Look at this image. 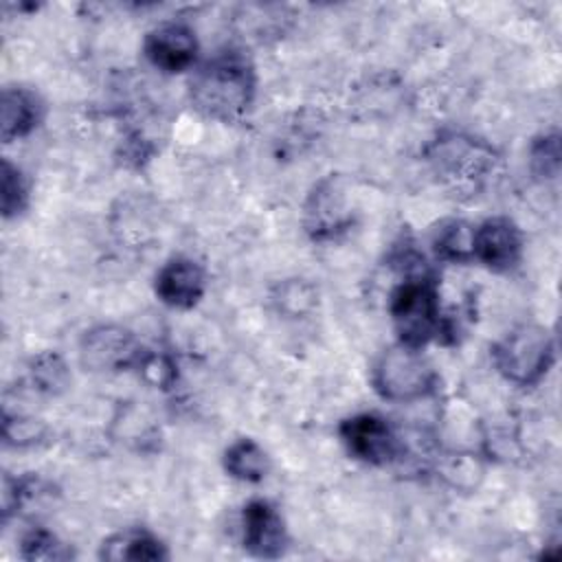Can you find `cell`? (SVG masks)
Wrapping results in <instances>:
<instances>
[{"label": "cell", "mask_w": 562, "mask_h": 562, "mask_svg": "<svg viewBox=\"0 0 562 562\" xmlns=\"http://www.w3.org/2000/svg\"><path fill=\"white\" fill-rule=\"evenodd\" d=\"M562 165V147L558 130H549L538 134L529 143V171L540 182H551L560 176Z\"/></svg>", "instance_id": "obj_22"}, {"label": "cell", "mask_w": 562, "mask_h": 562, "mask_svg": "<svg viewBox=\"0 0 562 562\" xmlns=\"http://www.w3.org/2000/svg\"><path fill=\"white\" fill-rule=\"evenodd\" d=\"M20 558L29 562H66L75 558V551L50 529L31 527L20 540Z\"/></svg>", "instance_id": "obj_20"}, {"label": "cell", "mask_w": 562, "mask_h": 562, "mask_svg": "<svg viewBox=\"0 0 562 562\" xmlns=\"http://www.w3.org/2000/svg\"><path fill=\"white\" fill-rule=\"evenodd\" d=\"M29 384L42 395H59L70 384V369L57 351H42L29 360Z\"/></svg>", "instance_id": "obj_17"}, {"label": "cell", "mask_w": 562, "mask_h": 562, "mask_svg": "<svg viewBox=\"0 0 562 562\" xmlns=\"http://www.w3.org/2000/svg\"><path fill=\"white\" fill-rule=\"evenodd\" d=\"M154 292L167 307L191 310L206 294V270L189 255H173L158 268Z\"/></svg>", "instance_id": "obj_12"}, {"label": "cell", "mask_w": 562, "mask_h": 562, "mask_svg": "<svg viewBox=\"0 0 562 562\" xmlns=\"http://www.w3.org/2000/svg\"><path fill=\"white\" fill-rule=\"evenodd\" d=\"M426 160L450 191L474 195L494 173L498 156L472 134L441 132L426 145Z\"/></svg>", "instance_id": "obj_3"}, {"label": "cell", "mask_w": 562, "mask_h": 562, "mask_svg": "<svg viewBox=\"0 0 562 562\" xmlns=\"http://www.w3.org/2000/svg\"><path fill=\"white\" fill-rule=\"evenodd\" d=\"M522 231L505 215H494L472 228V261L492 272H509L522 259Z\"/></svg>", "instance_id": "obj_10"}, {"label": "cell", "mask_w": 562, "mask_h": 562, "mask_svg": "<svg viewBox=\"0 0 562 562\" xmlns=\"http://www.w3.org/2000/svg\"><path fill=\"white\" fill-rule=\"evenodd\" d=\"M53 496V485L37 474L4 476L2 481V520L7 522L13 514L22 512L31 503Z\"/></svg>", "instance_id": "obj_18"}, {"label": "cell", "mask_w": 562, "mask_h": 562, "mask_svg": "<svg viewBox=\"0 0 562 562\" xmlns=\"http://www.w3.org/2000/svg\"><path fill=\"white\" fill-rule=\"evenodd\" d=\"M472 228L474 226L463 220L441 222L430 237L435 257L446 263H470L472 261Z\"/></svg>", "instance_id": "obj_16"}, {"label": "cell", "mask_w": 562, "mask_h": 562, "mask_svg": "<svg viewBox=\"0 0 562 562\" xmlns=\"http://www.w3.org/2000/svg\"><path fill=\"white\" fill-rule=\"evenodd\" d=\"M270 299L279 314H283L288 318H303L316 307L318 292L310 281L292 277V279L279 281L272 288Z\"/></svg>", "instance_id": "obj_19"}, {"label": "cell", "mask_w": 562, "mask_h": 562, "mask_svg": "<svg viewBox=\"0 0 562 562\" xmlns=\"http://www.w3.org/2000/svg\"><path fill=\"white\" fill-rule=\"evenodd\" d=\"M439 375L422 349L395 342L373 362L371 384L386 402H417L437 391Z\"/></svg>", "instance_id": "obj_5"}, {"label": "cell", "mask_w": 562, "mask_h": 562, "mask_svg": "<svg viewBox=\"0 0 562 562\" xmlns=\"http://www.w3.org/2000/svg\"><path fill=\"white\" fill-rule=\"evenodd\" d=\"M353 226V209L345 178H321L305 198L303 228L312 241H331Z\"/></svg>", "instance_id": "obj_7"}, {"label": "cell", "mask_w": 562, "mask_h": 562, "mask_svg": "<svg viewBox=\"0 0 562 562\" xmlns=\"http://www.w3.org/2000/svg\"><path fill=\"white\" fill-rule=\"evenodd\" d=\"M257 97V70L239 48H224L198 64L189 79L191 105L220 123L241 121Z\"/></svg>", "instance_id": "obj_1"}, {"label": "cell", "mask_w": 562, "mask_h": 562, "mask_svg": "<svg viewBox=\"0 0 562 562\" xmlns=\"http://www.w3.org/2000/svg\"><path fill=\"white\" fill-rule=\"evenodd\" d=\"M241 547L261 560H277L290 544L288 525L279 507L266 498H252L244 505L241 518Z\"/></svg>", "instance_id": "obj_11"}, {"label": "cell", "mask_w": 562, "mask_h": 562, "mask_svg": "<svg viewBox=\"0 0 562 562\" xmlns=\"http://www.w3.org/2000/svg\"><path fill=\"white\" fill-rule=\"evenodd\" d=\"M224 472L241 483H261L270 472V457L261 443L250 437H239L222 454Z\"/></svg>", "instance_id": "obj_15"}, {"label": "cell", "mask_w": 562, "mask_h": 562, "mask_svg": "<svg viewBox=\"0 0 562 562\" xmlns=\"http://www.w3.org/2000/svg\"><path fill=\"white\" fill-rule=\"evenodd\" d=\"M492 362L507 382L533 386L555 362V340L547 327L520 323L492 345Z\"/></svg>", "instance_id": "obj_4"}, {"label": "cell", "mask_w": 562, "mask_h": 562, "mask_svg": "<svg viewBox=\"0 0 562 562\" xmlns=\"http://www.w3.org/2000/svg\"><path fill=\"white\" fill-rule=\"evenodd\" d=\"M31 189L24 171L9 158H2L0 167V213L4 220H13L29 209Z\"/></svg>", "instance_id": "obj_21"}, {"label": "cell", "mask_w": 562, "mask_h": 562, "mask_svg": "<svg viewBox=\"0 0 562 562\" xmlns=\"http://www.w3.org/2000/svg\"><path fill=\"white\" fill-rule=\"evenodd\" d=\"M44 119V101L24 86H7L0 97V138L13 143L26 138Z\"/></svg>", "instance_id": "obj_13"}, {"label": "cell", "mask_w": 562, "mask_h": 562, "mask_svg": "<svg viewBox=\"0 0 562 562\" xmlns=\"http://www.w3.org/2000/svg\"><path fill=\"white\" fill-rule=\"evenodd\" d=\"M145 351L134 331L114 323L94 325L79 340V362L94 373L138 369Z\"/></svg>", "instance_id": "obj_8"}, {"label": "cell", "mask_w": 562, "mask_h": 562, "mask_svg": "<svg viewBox=\"0 0 562 562\" xmlns=\"http://www.w3.org/2000/svg\"><path fill=\"white\" fill-rule=\"evenodd\" d=\"M138 373H143V378L160 389H169L171 382L176 380V369L173 362L158 351H145L140 364H138Z\"/></svg>", "instance_id": "obj_24"}, {"label": "cell", "mask_w": 562, "mask_h": 562, "mask_svg": "<svg viewBox=\"0 0 562 562\" xmlns=\"http://www.w3.org/2000/svg\"><path fill=\"white\" fill-rule=\"evenodd\" d=\"M99 558L110 562H162L169 560V549L149 529L127 527L110 533L99 544Z\"/></svg>", "instance_id": "obj_14"}, {"label": "cell", "mask_w": 562, "mask_h": 562, "mask_svg": "<svg viewBox=\"0 0 562 562\" xmlns=\"http://www.w3.org/2000/svg\"><path fill=\"white\" fill-rule=\"evenodd\" d=\"M340 441L347 452L369 465H391L404 457V437L380 413H356L340 422Z\"/></svg>", "instance_id": "obj_6"}, {"label": "cell", "mask_w": 562, "mask_h": 562, "mask_svg": "<svg viewBox=\"0 0 562 562\" xmlns=\"http://www.w3.org/2000/svg\"><path fill=\"white\" fill-rule=\"evenodd\" d=\"M151 154H154V147L138 132L125 136V140L121 143V151H119L121 160L127 167H140L145 160H149Z\"/></svg>", "instance_id": "obj_25"}, {"label": "cell", "mask_w": 562, "mask_h": 562, "mask_svg": "<svg viewBox=\"0 0 562 562\" xmlns=\"http://www.w3.org/2000/svg\"><path fill=\"white\" fill-rule=\"evenodd\" d=\"M389 316L397 334V342L424 349L430 340L454 336L457 327L443 314L439 285L430 272L406 274L389 296Z\"/></svg>", "instance_id": "obj_2"}, {"label": "cell", "mask_w": 562, "mask_h": 562, "mask_svg": "<svg viewBox=\"0 0 562 562\" xmlns=\"http://www.w3.org/2000/svg\"><path fill=\"white\" fill-rule=\"evenodd\" d=\"M48 435V426L26 413H11L9 408L2 411V439L9 446L15 448H26V446H35L40 441H44V437Z\"/></svg>", "instance_id": "obj_23"}, {"label": "cell", "mask_w": 562, "mask_h": 562, "mask_svg": "<svg viewBox=\"0 0 562 562\" xmlns=\"http://www.w3.org/2000/svg\"><path fill=\"white\" fill-rule=\"evenodd\" d=\"M198 53L200 42L195 31L180 20L158 22L143 40L145 59L167 75L193 70L198 66Z\"/></svg>", "instance_id": "obj_9"}]
</instances>
